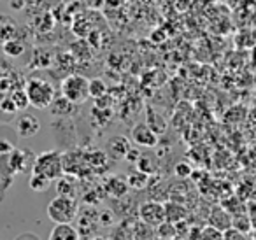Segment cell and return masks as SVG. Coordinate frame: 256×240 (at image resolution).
Returning a JSON list of instances; mask_svg holds the SVG:
<instances>
[{
	"mask_svg": "<svg viewBox=\"0 0 256 240\" xmlns=\"http://www.w3.org/2000/svg\"><path fill=\"white\" fill-rule=\"evenodd\" d=\"M102 4H104V0H93L92 4H90V8L95 9V8H100V6H102Z\"/></svg>",
	"mask_w": 256,
	"mask_h": 240,
	"instance_id": "cell-33",
	"label": "cell"
},
{
	"mask_svg": "<svg viewBox=\"0 0 256 240\" xmlns=\"http://www.w3.org/2000/svg\"><path fill=\"white\" fill-rule=\"evenodd\" d=\"M56 190H58V196L76 198L78 196V180H76V176H70V174L62 176L58 179Z\"/></svg>",
	"mask_w": 256,
	"mask_h": 240,
	"instance_id": "cell-12",
	"label": "cell"
},
{
	"mask_svg": "<svg viewBox=\"0 0 256 240\" xmlns=\"http://www.w3.org/2000/svg\"><path fill=\"white\" fill-rule=\"evenodd\" d=\"M200 240H223V232H220V230H216L214 226L209 224L202 230Z\"/></svg>",
	"mask_w": 256,
	"mask_h": 240,
	"instance_id": "cell-26",
	"label": "cell"
},
{
	"mask_svg": "<svg viewBox=\"0 0 256 240\" xmlns=\"http://www.w3.org/2000/svg\"><path fill=\"white\" fill-rule=\"evenodd\" d=\"M2 50H4L6 56H11V58H18L22 56L23 53H25V42L23 40H20L18 37H14V39L8 40V42L2 46Z\"/></svg>",
	"mask_w": 256,
	"mask_h": 240,
	"instance_id": "cell-18",
	"label": "cell"
},
{
	"mask_svg": "<svg viewBox=\"0 0 256 240\" xmlns=\"http://www.w3.org/2000/svg\"><path fill=\"white\" fill-rule=\"evenodd\" d=\"M130 137H132V142H136L139 148H156L158 140H160V137L146 123L136 124L130 132Z\"/></svg>",
	"mask_w": 256,
	"mask_h": 240,
	"instance_id": "cell-7",
	"label": "cell"
},
{
	"mask_svg": "<svg viewBox=\"0 0 256 240\" xmlns=\"http://www.w3.org/2000/svg\"><path fill=\"white\" fill-rule=\"evenodd\" d=\"M164 205H165V219H167L168 222H174V224H178L179 221H182V219H184L186 210L179 204L168 202V204H164Z\"/></svg>",
	"mask_w": 256,
	"mask_h": 240,
	"instance_id": "cell-16",
	"label": "cell"
},
{
	"mask_svg": "<svg viewBox=\"0 0 256 240\" xmlns=\"http://www.w3.org/2000/svg\"><path fill=\"white\" fill-rule=\"evenodd\" d=\"M32 174H40V176L48 177L50 180L60 179V177L65 174L64 154H62L60 151H56V149H51V151L37 154Z\"/></svg>",
	"mask_w": 256,
	"mask_h": 240,
	"instance_id": "cell-2",
	"label": "cell"
},
{
	"mask_svg": "<svg viewBox=\"0 0 256 240\" xmlns=\"http://www.w3.org/2000/svg\"><path fill=\"white\" fill-rule=\"evenodd\" d=\"M106 93H107V84L104 82V79L100 78L90 79V98L100 100L106 96Z\"/></svg>",
	"mask_w": 256,
	"mask_h": 240,
	"instance_id": "cell-21",
	"label": "cell"
},
{
	"mask_svg": "<svg viewBox=\"0 0 256 240\" xmlns=\"http://www.w3.org/2000/svg\"><path fill=\"white\" fill-rule=\"evenodd\" d=\"M176 224L174 222H168V221H165V222H162L160 226H158V235L162 236V238H167V240H170V238H174L176 236Z\"/></svg>",
	"mask_w": 256,
	"mask_h": 240,
	"instance_id": "cell-24",
	"label": "cell"
},
{
	"mask_svg": "<svg viewBox=\"0 0 256 240\" xmlns=\"http://www.w3.org/2000/svg\"><path fill=\"white\" fill-rule=\"evenodd\" d=\"M0 109H2V112H6V114H16L20 110L18 107H16V104L12 102L11 96H6V98L0 102Z\"/></svg>",
	"mask_w": 256,
	"mask_h": 240,
	"instance_id": "cell-27",
	"label": "cell"
},
{
	"mask_svg": "<svg viewBox=\"0 0 256 240\" xmlns=\"http://www.w3.org/2000/svg\"><path fill=\"white\" fill-rule=\"evenodd\" d=\"M14 240H40V236L36 235V233H32V232H25V233H22V235L16 236Z\"/></svg>",
	"mask_w": 256,
	"mask_h": 240,
	"instance_id": "cell-30",
	"label": "cell"
},
{
	"mask_svg": "<svg viewBox=\"0 0 256 240\" xmlns=\"http://www.w3.org/2000/svg\"><path fill=\"white\" fill-rule=\"evenodd\" d=\"M28 102L36 109H50L54 102V86L46 79H30L25 86Z\"/></svg>",
	"mask_w": 256,
	"mask_h": 240,
	"instance_id": "cell-3",
	"label": "cell"
},
{
	"mask_svg": "<svg viewBox=\"0 0 256 240\" xmlns=\"http://www.w3.org/2000/svg\"><path fill=\"white\" fill-rule=\"evenodd\" d=\"M12 98V102L16 104V107H18L20 110L22 109H26V107L30 106V102H28V96H26V92H25V88L23 90H16L12 95H9Z\"/></svg>",
	"mask_w": 256,
	"mask_h": 240,
	"instance_id": "cell-23",
	"label": "cell"
},
{
	"mask_svg": "<svg viewBox=\"0 0 256 240\" xmlns=\"http://www.w3.org/2000/svg\"><path fill=\"white\" fill-rule=\"evenodd\" d=\"M18 32V23L9 14H0V46H4L8 40L14 39Z\"/></svg>",
	"mask_w": 256,
	"mask_h": 240,
	"instance_id": "cell-11",
	"label": "cell"
},
{
	"mask_svg": "<svg viewBox=\"0 0 256 240\" xmlns=\"http://www.w3.org/2000/svg\"><path fill=\"white\" fill-rule=\"evenodd\" d=\"M130 149L132 148H130V140H128V138L116 137L107 144V156L112 158V160H116V162H120V160H126Z\"/></svg>",
	"mask_w": 256,
	"mask_h": 240,
	"instance_id": "cell-8",
	"label": "cell"
},
{
	"mask_svg": "<svg viewBox=\"0 0 256 240\" xmlns=\"http://www.w3.org/2000/svg\"><path fill=\"white\" fill-rule=\"evenodd\" d=\"M176 176L178 177H181V179H186V177H190L193 174V170H192V166L188 165V163H178L176 165Z\"/></svg>",
	"mask_w": 256,
	"mask_h": 240,
	"instance_id": "cell-28",
	"label": "cell"
},
{
	"mask_svg": "<svg viewBox=\"0 0 256 240\" xmlns=\"http://www.w3.org/2000/svg\"><path fill=\"white\" fill-rule=\"evenodd\" d=\"M88 240H106L104 236H100V235H93V236H90Z\"/></svg>",
	"mask_w": 256,
	"mask_h": 240,
	"instance_id": "cell-34",
	"label": "cell"
},
{
	"mask_svg": "<svg viewBox=\"0 0 256 240\" xmlns=\"http://www.w3.org/2000/svg\"><path fill=\"white\" fill-rule=\"evenodd\" d=\"M51 114L53 116H60V118H67V116H72L76 110V106L72 102H68L65 96H58L54 98V102L51 104Z\"/></svg>",
	"mask_w": 256,
	"mask_h": 240,
	"instance_id": "cell-14",
	"label": "cell"
},
{
	"mask_svg": "<svg viewBox=\"0 0 256 240\" xmlns=\"http://www.w3.org/2000/svg\"><path fill=\"white\" fill-rule=\"evenodd\" d=\"M79 214V207L76 198L56 196L48 205V218L54 224H72Z\"/></svg>",
	"mask_w": 256,
	"mask_h": 240,
	"instance_id": "cell-1",
	"label": "cell"
},
{
	"mask_svg": "<svg viewBox=\"0 0 256 240\" xmlns=\"http://www.w3.org/2000/svg\"><path fill=\"white\" fill-rule=\"evenodd\" d=\"M16 149L12 138H9V135H0V156H8L11 154Z\"/></svg>",
	"mask_w": 256,
	"mask_h": 240,
	"instance_id": "cell-25",
	"label": "cell"
},
{
	"mask_svg": "<svg viewBox=\"0 0 256 240\" xmlns=\"http://www.w3.org/2000/svg\"><path fill=\"white\" fill-rule=\"evenodd\" d=\"M139 218L144 224L151 226V228H158L162 222H165V205L160 202H146L140 205L139 208Z\"/></svg>",
	"mask_w": 256,
	"mask_h": 240,
	"instance_id": "cell-5",
	"label": "cell"
},
{
	"mask_svg": "<svg viewBox=\"0 0 256 240\" xmlns=\"http://www.w3.org/2000/svg\"><path fill=\"white\" fill-rule=\"evenodd\" d=\"M137 170L139 172H144L148 174V176H151V174L156 170V163H154V160L151 158V156H140L139 162H137Z\"/></svg>",
	"mask_w": 256,
	"mask_h": 240,
	"instance_id": "cell-22",
	"label": "cell"
},
{
	"mask_svg": "<svg viewBox=\"0 0 256 240\" xmlns=\"http://www.w3.org/2000/svg\"><path fill=\"white\" fill-rule=\"evenodd\" d=\"M232 228H235L237 232H240V233H248L249 230L252 228L251 216L244 214V212L234 214V216H232Z\"/></svg>",
	"mask_w": 256,
	"mask_h": 240,
	"instance_id": "cell-19",
	"label": "cell"
},
{
	"mask_svg": "<svg viewBox=\"0 0 256 240\" xmlns=\"http://www.w3.org/2000/svg\"><path fill=\"white\" fill-rule=\"evenodd\" d=\"M146 124L154 132V134L158 135V137H160V135H164L165 132H167V121L164 120V116H162V114H158L156 110H153V109L148 110Z\"/></svg>",
	"mask_w": 256,
	"mask_h": 240,
	"instance_id": "cell-15",
	"label": "cell"
},
{
	"mask_svg": "<svg viewBox=\"0 0 256 240\" xmlns=\"http://www.w3.org/2000/svg\"><path fill=\"white\" fill-rule=\"evenodd\" d=\"M62 96L72 102L74 106H81L90 98V79L79 74H70L62 81Z\"/></svg>",
	"mask_w": 256,
	"mask_h": 240,
	"instance_id": "cell-4",
	"label": "cell"
},
{
	"mask_svg": "<svg viewBox=\"0 0 256 240\" xmlns=\"http://www.w3.org/2000/svg\"><path fill=\"white\" fill-rule=\"evenodd\" d=\"M209 224L224 233L232 228V214L223 207H214L209 216Z\"/></svg>",
	"mask_w": 256,
	"mask_h": 240,
	"instance_id": "cell-9",
	"label": "cell"
},
{
	"mask_svg": "<svg viewBox=\"0 0 256 240\" xmlns=\"http://www.w3.org/2000/svg\"><path fill=\"white\" fill-rule=\"evenodd\" d=\"M48 240H81V233L74 224H54Z\"/></svg>",
	"mask_w": 256,
	"mask_h": 240,
	"instance_id": "cell-10",
	"label": "cell"
},
{
	"mask_svg": "<svg viewBox=\"0 0 256 240\" xmlns=\"http://www.w3.org/2000/svg\"><path fill=\"white\" fill-rule=\"evenodd\" d=\"M14 132L20 138H32L40 132V121L34 114L25 112L20 114L14 120Z\"/></svg>",
	"mask_w": 256,
	"mask_h": 240,
	"instance_id": "cell-6",
	"label": "cell"
},
{
	"mask_svg": "<svg viewBox=\"0 0 256 240\" xmlns=\"http://www.w3.org/2000/svg\"><path fill=\"white\" fill-rule=\"evenodd\" d=\"M106 191L110 194L112 198H121L126 194L128 191V182H126V177H120V176H114L107 180L106 184Z\"/></svg>",
	"mask_w": 256,
	"mask_h": 240,
	"instance_id": "cell-13",
	"label": "cell"
},
{
	"mask_svg": "<svg viewBox=\"0 0 256 240\" xmlns=\"http://www.w3.org/2000/svg\"><path fill=\"white\" fill-rule=\"evenodd\" d=\"M223 240H244V233L237 232L235 228H230L223 233Z\"/></svg>",
	"mask_w": 256,
	"mask_h": 240,
	"instance_id": "cell-29",
	"label": "cell"
},
{
	"mask_svg": "<svg viewBox=\"0 0 256 240\" xmlns=\"http://www.w3.org/2000/svg\"><path fill=\"white\" fill-rule=\"evenodd\" d=\"M28 186H30V190L36 191V193H44V191L50 190L51 180L48 179V177L40 176V174H32L28 180Z\"/></svg>",
	"mask_w": 256,
	"mask_h": 240,
	"instance_id": "cell-20",
	"label": "cell"
},
{
	"mask_svg": "<svg viewBox=\"0 0 256 240\" xmlns=\"http://www.w3.org/2000/svg\"><path fill=\"white\" fill-rule=\"evenodd\" d=\"M126 182H128V188H132V190H144V188L150 184V176L136 170V172L126 176Z\"/></svg>",
	"mask_w": 256,
	"mask_h": 240,
	"instance_id": "cell-17",
	"label": "cell"
},
{
	"mask_svg": "<svg viewBox=\"0 0 256 240\" xmlns=\"http://www.w3.org/2000/svg\"><path fill=\"white\" fill-rule=\"evenodd\" d=\"M23 4H25L23 0H9V6H11L12 9H16V11H22Z\"/></svg>",
	"mask_w": 256,
	"mask_h": 240,
	"instance_id": "cell-32",
	"label": "cell"
},
{
	"mask_svg": "<svg viewBox=\"0 0 256 240\" xmlns=\"http://www.w3.org/2000/svg\"><path fill=\"white\" fill-rule=\"evenodd\" d=\"M140 152L137 151V149H130V152H128V156H126V160L128 162H132L134 165H137V162H139V158H140Z\"/></svg>",
	"mask_w": 256,
	"mask_h": 240,
	"instance_id": "cell-31",
	"label": "cell"
}]
</instances>
